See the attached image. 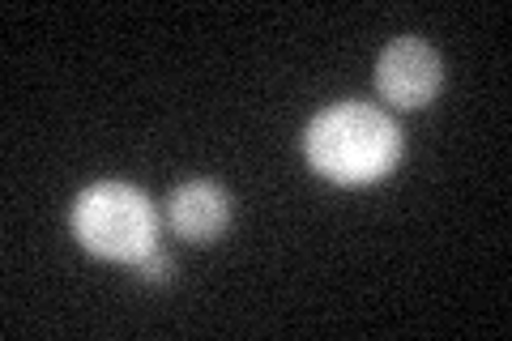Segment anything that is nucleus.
Segmentation results:
<instances>
[{"instance_id":"f257e3e1","label":"nucleus","mask_w":512,"mask_h":341,"mask_svg":"<svg viewBox=\"0 0 512 341\" xmlns=\"http://www.w3.org/2000/svg\"><path fill=\"white\" fill-rule=\"evenodd\" d=\"M303 154L333 184H376L402 158V128L372 103H338L308 124Z\"/></svg>"},{"instance_id":"39448f33","label":"nucleus","mask_w":512,"mask_h":341,"mask_svg":"<svg viewBox=\"0 0 512 341\" xmlns=\"http://www.w3.org/2000/svg\"><path fill=\"white\" fill-rule=\"evenodd\" d=\"M133 269L141 273V282H167V278H171V256L154 243V248H150L146 256H137Z\"/></svg>"},{"instance_id":"f03ea898","label":"nucleus","mask_w":512,"mask_h":341,"mask_svg":"<svg viewBox=\"0 0 512 341\" xmlns=\"http://www.w3.org/2000/svg\"><path fill=\"white\" fill-rule=\"evenodd\" d=\"M73 231L86 252L103 256V261L133 265L137 256H146L158 243V218H154V205L133 184L103 180L77 197Z\"/></svg>"},{"instance_id":"20e7f679","label":"nucleus","mask_w":512,"mask_h":341,"mask_svg":"<svg viewBox=\"0 0 512 341\" xmlns=\"http://www.w3.org/2000/svg\"><path fill=\"white\" fill-rule=\"evenodd\" d=\"M167 222L180 239L192 243H210L227 231L231 222V197L210 180H192L184 188H175L167 197Z\"/></svg>"},{"instance_id":"7ed1b4c3","label":"nucleus","mask_w":512,"mask_h":341,"mask_svg":"<svg viewBox=\"0 0 512 341\" xmlns=\"http://www.w3.org/2000/svg\"><path fill=\"white\" fill-rule=\"evenodd\" d=\"M444 86V64L423 39H393L376 60V90L393 107H427Z\"/></svg>"}]
</instances>
